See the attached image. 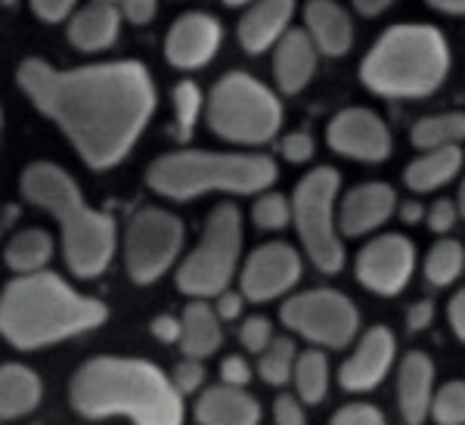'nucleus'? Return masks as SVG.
Segmentation results:
<instances>
[{"label":"nucleus","mask_w":465,"mask_h":425,"mask_svg":"<svg viewBox=\"0 0 465 425\" xmlns=\"http://www.w3.org/2000/svg\"><path fill=\"white\" fill-rule=\"evenodd\" d=\"M16 81L94 171L115 168L155 109L153 78L134 59L69 72H59L44 59H25Z\"/></svg>","instance_id":"1"},{"label":"nucleus","mask_w":465,"mask_h":425,"mask_svg":"<svg viewBox=\"0 0 465 425\" xmlns=\"http://www.w3.org/2000/svg\"><path fill=\"white\" fill-rule=\"evenodd\" d=\"M168 376L149 361L94 357L74 372L69 385L72 410L84 420L127 416L137 425H180L183 400Z\"/></svg>","instance_id":"2"},{"label":"nucleus","mask_w":465,"mask_h":425,"mask_svg":"<svg viewBox=\"0 0 465 425\" xmlns=\"http://www.w3.org/2000/svg\"><path fill=\"white\" fill-rule=\"evenodd\" d=\"M106 304L78 295L59 273L50 271L19 273V280L6 282L0 298V330L22 351L96 330L106 323Z\"/></svg>","instance_id":"3"},{"label":"nucleus","mask_w":465,"mask_h":425,"mask_svg":"<svg viewBox=\"0 0 465 425\" xmlns=\"http://www.w3.org/2000/svg\"><path fill=\"white\" fill-rule=\"evenodd\" d=\"M22 196L50 212L63 230V255L78 280H94L109 267L115 252V221L94 212L81 199L78 183L54 162H35L22 171Z\"/></svg>","instance_id":"4"},{"label":"nucleus","mask_w":465,"mask_h":425,"mask_svg":"<svg viewBox=\"0 0 465 425\" xmlns=\"http://www.w3.org/2000/svg\"><path fill=\"white\" fill-rule=\"evenodd\" d=\"M450 50L434 25H394L360 63V81L388 100H422L444 84Z\"/></svg>","instance_id":"5"},{"label":"nucleus","mask_w":465,"mask_h":425,"mask_svg":"<svg viewBox=\"0 0 465 425\" xmlns=\"http://www.w3.org/2000/svg\"><path fill=\"white\" fill-rule=\"evenodd\" d=\"M280 177L270 155H236V153H171L155 159L146 171L149 190L164 199H196L202 193L223 190L252 196L267 190Z\"/></svg>","instance_id":"6"},{"label":"nucleus","mask_w":465,"mask_h":425,"mask_svg":"<svg viewBox=\"0 0 465 425\" xmlns=\"http://www.w3.org/2000/svg\"><path fill=\"white\" fill-rule=\"evenodd\" d=\"M205 122L221 140L258 146L276 137L282 124V106L252 74L230 72L208 96Z\"/></svg>","instance_id":"7"},{"label":"nucleus","mask_w":465,"mask_h":425,"mask_svg":"<svg viewBox=\"0 0 465 425\" xmlns=\"http://www.w3.org/2000/svg\"><path fill=\"white\" fill-rule=\"evenodd\" d=\"M239 249H242V214L232 203H221L208 214L196 252L177 267V289L193 298L221 295L236 273Z\"/></svg>","instance_id":"8"},{"label":"nucleus","mask_w":465,"mask_h":425,"mask_svg":"<svg viewBox=\"0 0 465 425\" xmlns=\"http://www.w3.org/2000/svg\"><path fill=\"white\" fill-rule=\"evenodd\" d=\"M341 177L335 168H313L292 196V221L298 240L304 242L307 255L322 273H339L344 264L341 240L335 236L332 203L339 196Z\"/></svg>","instance_id":"9"},{"label":"nucleus","mask_w":465,"mask_h":425,"mask_svg":"<svg viewBox=\"0 0 465 425\" xmlns=\"http://www.w3.org/2000/svg\"><path fill=\"white\" fill-rule=\"evenodd\" d=\"M183 245V223L162 208H140L127 223L124 233V261L134 282L146 286L155 282L174 264Z\"/></svg>","instance_id":"10"},{"label":"nucleus","mask_w":465,"mask_h":425,"mask_svg":"<svg viewBox=\"0 0 465 425\" xmlns=\"http://www.w3.org/2000/svg\"><path fill=\"white\" fill-rule=\"evenodd\" d=\"M280 320L292 332L322 348H344L357 335L360 314L335 289H313V292L292 295L280 311Z\"/></svg>","instance_id":"11"},{"label":"nucleus","mask_w":465,"mask_h":425,"mask_svg":"<svg viewBox=\"0 0 465 425\" xmlns=\"http://www.w3.org/2000/svg\"><path fill=\"white\" fill-rule=\"evenodd\" d=\"M357 280L376 295H401L416 271V245L403 233H388L357 252Z\"/></svg>","instance_id":"12"},{"label":"nucleus","mask_w":465,"mask_h":425,"mask_svg":"<svg viewBox=\"0 0 465 425\" xmlns=\"http://www.w3.org/2000/svg\"><path fill=\"white\" fill-rule=\"evenodd\" d=\"M302 280V258L286 242H267L254 249L242 267V295L254 304L280 298Z\"/></svg>","instance_id":"13"},{"label":"nucleus","mask_w":465,"mask_h":425,"mask_svg":"<svg viewBox=\"0 0 465 425\" xmlns=\"http://www.w3.org/2000/svg\"><path fill=\"white\" fill-rule=\"evenodd\" d=\"M329 146L344 159L385 162L391 155V133L385 122L370 109H344L326 128Z\"/></svg>","instance_id":"14"},{"label":"nucleus","mask_w":465,"mask_h":425,"mask_svg":"<svg viewBox=\"0 0 465 425\" xmlns=\"http://www.w3.org/2000/svg\"><path fill=\"white\" fill-rule=\"evenodd\" d=\"M221 41H223V28L214 16H208V13H183L168 28L164 56L177 69H202L221 50Z\"/></svg>","instance_id":"15"},{"label":"nucleus","mask_w":465,"mask_h":425,"mask_svg":"<svg viewBox=\"0 0 465 425\" xmlns=\"http://www.w3.org/2000/svg\"><path fill=\"white\" fill-rule=\"evenodd\" d=\"M394 332L385 326H372L370 332L360 339L357 351L348 357V363H341L339 382L344 391H372L381 379L388 376L394 363Z\"/></svg>","instance_id":"16"},{"label":"nucleus","mask_w":465,"mask_h":425,"mask_svg":"<svg viewBox=\"0 0 465 425\" xmlns=\"http://www.w3.org/2000/svg\"><path fill=\"white\" fill-rule=\"evenodd\" d=\"M397 196L388 183H363L344 196L341 203V233L366 236L379 230L394 214Z\"/></svg>","instance_id":"17"},{"label":"nucleus","mask_w":465,"mask_h":425,"mask_svg":"<svg viewBox=\"0 0 465 425\" xmlns=\"http://www.w3.org/2000/svg\"><path fill=\"white\" fill-rule=\"evenodd\" d=\"M292 13H295L292 0H261V4H252L236 28L239 44H242L245 54L258 56L267 47L280 44L286 37Z\"/></svg>","instance_id":"18"},{"label":"nucleus","mask_w":465,"mask_h":425,"mask_svg":"<svg viewBox=\"0 0 465 425\" xmlns=\"http://www.w3.org/2000/svg\"><path fill=\"white\" fill-rule=\"evenodd\" d=\"M431 382H434V367L429 354L410 351L401 363V376H397V400H401L403 422L422 425L425 416L431 413Z\"/></svg>","instance_id":"19"},{"label":"nucleus","mask_w":465,"mask_h":425,"mask_svg":"<svg viewBox=\"0 0 465 425\" xmlns=\"http://www.w3.org/2000/svg\"><path fill=\"white\" fill-rule=\"evenodd\" d=\"M307 35H311L313 47L326 56H344L354 44V25H351L344 6L332 0H311L304 6Z\"/></svg>","instance_id":"20"},{"label":"nucleus","mask_w":465,"mask_h":425,"mask_svg":"<svg viewBox=\"0 0 465 425\" xmlns=\"http://www.w3.org/2000/svg\"><path fill=\"white\" fill-rule=\"evenodd\" d=\"M313 69H317V47H313L311 35L302 32V28H292L276 44V54H273L276 84L286 94H298L313 78Z\"/></svg>","instance_id":"21"},{"label":"nucleus","mask_w":465,"mask_h":425,"mask_svg":"<svg viewBox=\"0 0 465 425\" xmlns=\"http://www.w3.org/2000/svg\"><path fill=\"white\" fill-rule=\"evenodd\" d=\"M196 422L199 425H254L261 422V404L245 394L239 385L208 389L196 404Z\"/></svg>","instance_id":"22"},{"label":"nucleus","mask_w":465,"mask_h":425,"mask_svg":"<svg viewBox=\"0 0 465 425\" xmlns=\"http://www.w3.org/2000/svg\"><path fill=\"white\" fill-rule=\"evenodd\" d=\"M118 13L122 10L109 0H94V4L81 6L69 22V41L84 54L112 47L118 37V22H122Z\"/></svg>","instance_id":"23"},{"label":"nucleus","mask_w":465,"mask_h":425,"mask_svg":"<svg viewBox=\"0 0 465 425\" xmlns=\"http://www.w3.org/2000/svg\"><path fill=\"white\" fill-rule=\"evenodd\" d=\"M41 404V379L19 363H4L0 370V416L4 422L19 420Z\"/></svg>","instance_id":"24"},{"label":"nucleus","mask_w":465,"mask_h":425,"mask_svg":"<svg viewBox=\"0 0 465 425\" xmlns=\"http://www.w3.org/2000/svg\"><path fill=\"white\" fill-rule=\"evenodd\" d=\"M223 341V332L217 326V311L208 308L205 301H190L183 308V335H180V351L186 357H212Z\"/></svg>","instance_id":"25"},{"label":"nucleus","mask_w":465,"mask_h":425,"mask_svg":"<svg viewBox=\"0 0 465 425\" xmlns=\"http://www.w3.org/2000/svg\"><path fill=\"white\" fill-rule=\"evenodd\" d=\"M460 168H462V149L440 146L412 162V165L403 171V181L416 193H431V190H438V186L453 181V177L460 174Z\"/></svg>","instance_id":"26"},{"label":"nucleus","mask_w":465,"mask_h":425,"mask_svg":"<svg viewBox=\"0 0 465 425\" xmlns=\"http://www.w3.org/2000/svg\"><path fill=\"white\" fill-rule=\"evenodd\" d=\"M54 258V240L47 230H22L10 240L4 252V261L16 273H37Z\"/></svg>","instance_id":"27"},{"label":"nucleus","mask_w":465,"mask_h":425,"mask_svg":"<svg viewBox=\"0 0 465 425\" xmlns=\"http://www.w3.org/2000/svg\"><path fill=\"white\" fill-rule=\"evenodd\" d=\"M465 140V115L462 112H444V115H431L416 122L412 128V146L425 149H440V146H456Z\"/></svg>","instance_id":"28"},{"label":"nucleus","mask_w":465,"mask_h":425,"mask_svg":"<svg viewBox=\"0 0 465 425\" xmlns=\"http://www.w3.org/2000/svg\"><path fill=\"white\" fill-rule=\"evenodd\" d=\"M295 389L304 404H320L329 389V361L326 354L311 348L295 361Z\"/></svg>","instance_id":"29"},{"label":"nucleus","mask_w":465,"mask_h":425,"mask_svg":"<svg viewBox=\"0 0 465 425\" xmlns=\"http://www.w3.org/2000/svg\"><path fill=\"white\" fill-rule=\"evenodd\" d=\"M465 267V249L456 240H440L425 258V280L431 286H450Z\"/></svg>","instance_id":"30"},{"label":"nucleus","mask_w":465,"mask_h":425,"mask_svg":"<svg viewBox=\"0 0 465 425\" xmlns=\"http://www.w3.org/2000/svg\"><path fill=\"white\" fill-rule=\"evenodd\" d=\"M295 361H298L295 341L273 339L270 341V348L261 354V361H258V376L270 385H286L292 379V372H295Z\"/></svg>","instance_id":"31"},{"label":"nucleus","mask_w":465,"mask_h":425,"mask_svg":"<svg viewBox=\"0 0 465 425\" xmlns=\"http://www.w3.org/2000/svg\"><path fill=\"white\" fill-rule=\"evenodd\" d=\"M174 109H177V140H190L202 115V94L193 81H180L174 87Z\"/></svg>","instance_id":"32"},{"label":"nucleus","mask_w":465,"mask_h":425,"mask_svg":"<svg viewBox=\"0 0 465 425\" xmlns=\"http://www.w3.org/2000/svg\"><path fill=\"white\" fill-rule=\"evenodd\" d=\"M431 420L438 425H465V382H447L434 394Z\"/></svg>","instance_id":"33"},{"label":"nucleus","mask_w":465,"mask_h":425,"mask_svg":"<svg viewBox=\"0 0 465 425\" xmlns=\"http://www.w3.org/2000/svg\"><path fill=\"white\" fill-rule=\"evenodd\" d=\"M252 221L261 230H282L292 221V205L282 193H264L258 196V203L252 208Z\"/></svg>","instance_id":"34"},{"label":"nucleus","mask_w":465,"mask_h":425,"mask_svg":"<svg viewBox=\"0 0 465 425\" xmlns=\"http://www.w3.org/2000/svg\"><path fill=\"white\" fill-rule=\"evenodd\" d=\"M239 339H242V345L249 348L252 354H264L270 348V341H273V326H270V320L264 317H249L242 323Z\"/></svg>","instance_id":"35"},{"label":"nucleus","mask_w":465,"mask_h":425,"mask_svg":"<svg viewBox=\"0 0 465 425\" xmlns=\"http://www.w3.org/2000/svg\"><path fill=\"white\" fill-rule=\"evenodd\" d=\"M385 416L370 404H348L332 416V425H381Z\"/></svg>","instance_id":"36"},{"label":"nucleus","mask_w":465,"mask_h":425,"mask_svg":"<svg viewBox=\"0 0 465 425\" xmlns=\"http://www.w3.org/2000/svg\"><path fill=\"white\" fill-rule=\"evenodd\" d=\"M174 385L180 391H196L202 389V382H205V370H202V363L196 361V357H186L183 363H177L174 367Z\"/></svg>","instance_id":"37"},{"label":"nucleus","mask_w":465,"mask_h":425,"mask_svg":"<svg viewBox=\"0 0 465 425\" xmlns=\"http://www.w3.org/2000/svg\"><path fill=\"white\" fill-rule=\"evenodd\" d=\"M456 218H460V208L450 203V199H438V203L431 205V212H429L431 233H450V230H453V223H456Z\"/></svg>","instance_id":"38"},{"label":"nucleus","mask_w":465,"mask_h":425,"mask_svg":"<svg viewBox=\"0 0 465 425\" xmlns=\"http://www.w3.org/2000/svg\"><path fill=\"white\" fill-rule=\"evenodd\" d=\"M282 155H286L289 162H307L313 155V140H311V133H304V131H295V133H289L286 140H282Z\"/></svg>","instance_id":"39"},{"label":"nucleus","mask_w":465,"mask_h":425,"mask_svg":"<svg viewBox=\"0 0 465 425\" xmlns=\"http://www.w3.org/2000/svg\"><path fill=\"white\" fill-rule=\"evenodd\" d=\"M249 379H252V367L239 354H230L227 361L221 363V382L242 389V385H249Z\"/></svg>","instance_id":"40"},{"label":"nucleus","mask_w":465,"mask_h":425,"mask_svg":"<svg viewBox=\"0 0 465 425\" xmlns=\"http://www.w3.org/2000/svg\"><path fill=\"white\" fill-rule=\"evenodd\" d=\"M273 420L280 425H304V410L292 394H280L273 404Z\"/></svg>","instance_id":"41"},{"label":"nucleus","mask_w":465,"mask_h":425,"mask_svg":"<svg viewBox=\"0 0 465 425\" xmlns=\"http://www.w3.org/2000/svg\"><path fill=\"white\" fill-rule=\"evenodd\" d=\"M32 10H35V16L44 22H63L74 10V4L72 0H35Z\"/></svg>","instance_id":"42"},{"label":"nucleus","mask_w":465,"mask_h":425,"mask_svg":"<svg viewBox=\"0 0 465 425\" xmlns=\"http://www.w3.org/2000/svg\"><path fill=\"white\" fill-rule=\"evenodd\" d=\"M118 10H122V16L131 19L134 25H146V22L155 19V10H159V6H155L153 0H122Z\"/></svg>","instance_id":"43"},{"label":"nucleus","mask_w":465,"mask_h":425,"mask_svg":"<svg viewBox=\"0 0 465 425\" xmlns=\"http://www.w3.org/2000/svg\"><path fill=\"white\" fill-rule=\"evenodd\" d=\"M153 335L159 341H164V345H171V341H180V335H183V320H174L168 314L155 317L153 320Z\"/></svg>","instance_id":"44"},{"label":"nucleus","mask_w":465,"mask_h":425,"mask_svg":"<svg viewBox=\"0 0 465 425\" xmlns=\"http://www.w3.org/2000/svg\"><path fill=\"white\" fill-rule=\"evenodd\" d=\"M431 317H434V304H431V301L412 304L410 314H407V330H410V332H422L425 326L431 323Z\"/></svg>","instance_id":"45"},{"label":"nucleus","mask_w":465,"mask_h":425,"mask_svg":"<svg viewBox=\"0 0 465 425\" xmlns=\"http://www.w3.org/2000/svg\"><path fill=\"white\" fill-rule=\"evenodd\" d=\"M447 314H450V326H453V332L465 341V289L453 295V301H450Z\"/></svg>","instance_id":"46"},{"label":"nucleus","mask_w":465,"mask_h":425,"mask_svg":"<svg viewBox=\"0 0 465 425\" xmlns=\"http://www.w3.org/2000/svg\"><path fill=\"white\" fill-rule=\"evenodd\" d=\"M242 298L245 295H236V292H221L217 295V314L223 320H236L242 314Z\"/></svg>","instance_id":"47"},{"label":"nucleus","mask_w":465,"mask_h":425,"mask_svg":"<svg viewBox=\"0 0 465 425\" xmlns=\"http://www.w3.org/2000/svg\"><path fill=\"white\" fill-rule=\"evenodd\" d=\"M388 6H391L388 0H357L354 10L363 13V16H379V13H385Z\"/></svg>","instance_id":"48"},{"label":"nucleus","mask_w":465,"mask_h":425,"mask_svg":"<svg viewBox=\"0 0 465 425\" xmlns=\"http://www.w3.org/2000/svg\"><path fill=\"white\" fill-rule=\"evenodd\" d=\"M431 10L450 13V16H465V0H431Z\"/></svg>","instance_id":"49"},{"label":"nucleus","mask_w":465,"mask_h":425,"mask_svg":"<svg viewBox=\"0 0 465 425\" xmlns=\"http://www.w3.org/2000/svg\"><path fill=\"white\" fill-rule=\"evenodd\" d=\"M422 214H425V208L419 205V203H403V205H401V218H403V223H419V221H422Z\"/></svg>","instance_id":"50"},{"label":"nucleus","mask_w":465,"mask_h":425,"mask_svg":"<svg viewBox=\"0 0 465 425\" xmlns=\"http://www.w3.org/2000/svg\"><path fill=\"white\" fill-rule=\"evenodd\" d=\"M13 221H16V205H6L4 208V227H10Z\"/></svg>","instance_id":"51"},{"label":"nucleus","mask_w":465,"mask_h":425,"mask_svg":"<svg viewBox=\"0 0 465 425\" xmlns=\"http://www.w3.org/2000/svg\"><path fill=\"white\" fill-rule=\"evenodd\" d=\"M456 208H460V214L465 218V181H462V186H460V205H456Z\"/></svg>","instance_id":"52"}]
</instances>
